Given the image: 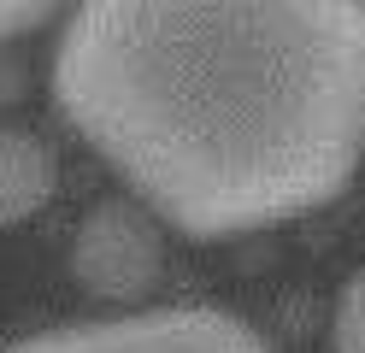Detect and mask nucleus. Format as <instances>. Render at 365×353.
<instances>
[{"label": "nucleus", "instance_id": "obj_1", "mask_svg": "<svg viewBox=\"0 0 365 353\" xmlns=\"http://www.w3.org/2000/svg\"><path fill=\"white\" fill-rule=\"evenodd\" d=\"M53 101L182 235L289 224L365 153V0H77Z\"/></svg>", "mask_w": 365, "mask_h": 353}, {"label": "nucleus", "instance_id": "obj_2", "mask_svg": "<svg viewBox=\"0 0 365 353\" xmlns=\"http://www.w3.org/2000/svg\"><path fill=\"white\" fill-rule=\"evenodd\" d=\"M6 353H277L230 312L207 306H159V312H130L106 324H71L30 336Z\"/></svg>", "mask_w": 365, "mask_h": 353}, {"label": "nucleus", "instance_id": "obj_3", "mask_svg": "<svg viewBox=\"0 0 365 353\" xmlns=\"http://www.w3.org/2000/svg\"><path fill=\"white\" fill-rule=\"evenodd\" d=\"M165 271L159 224L130 200H106L83 218L71 242V277L101 300H142Z\"/></svg>", "mask_w": 365, "mask_h": 353}, {"label": "nucleus", "instance_id": "obj_4", "mask_svg": "<svg viewBox=\"0 0 365 353\" xmlns=\"http://www.w3.org/2000/svg\"><path fill=\"white\" fill-rule=\"evenodd\" d=\"M53 148L30 130H0V224H24L53 200Z\"/></svg>", "mask_w": 365, "mask_h": 353}, {"label": "nucleus", "instance_id": "obj_5", "mask_svg": "<svg viewBox=\"0 0 365 353\" xmlns=\"http://www.w3.org/2000/svg\"><path fill=\"white\" fill-rule=\"evenodd\" d=\"M330 342H336V353H365V271H354L348 289L336 295Z\"/></svg>", "mask_w": 365, "mask_h": 353}, {"label": "nucleus", "instance_id": "obj_6", "mask_svg": "<svg viewBox=\"0 0 365 353\" xmlns=\"http://www.w3.org/2000/svg\"><path fill=\"white\" fill-rule=\"evenodd\" d=\"M59 6H65V0H0V41L24 36V30H36V24H48Z\"/></svg>", "mask_w": 365, "mask_h": 353}, {"label": "nucleus", "instance_id": "obj_7", "mask_svg": "<svg viewBox=\"0 0 365 353\" xmlns=\"http://www.w3.org/2000/svg\"><path fill=\"white\" fill-rule=\"evenodd\" d=\"M18 88H24V71L0 59V106H12V101H18Z\"/></svg>", "mask_w": 365, "mask_h": 353}]
</instances>
